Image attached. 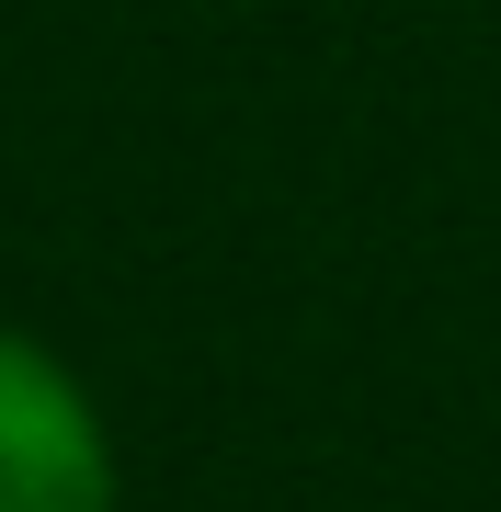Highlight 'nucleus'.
Returning <instances> with one entry per match:
<instances>
[{"label":"nucleus","instance_id":"1","mask_svg":"<svg viewBox=\"0 0 501 512\" xmlns=\"http://www.w3.org/2000/svg\"><path fill=\"white\" fill-rule=\"evenodd\" d=\"M0 512H114V433L35 330L0 319Z\"/></svg>","mask_w":501,"mask_h":512}]
</instances>
